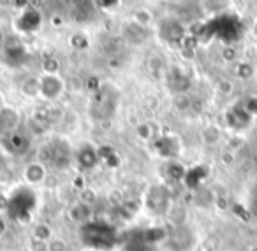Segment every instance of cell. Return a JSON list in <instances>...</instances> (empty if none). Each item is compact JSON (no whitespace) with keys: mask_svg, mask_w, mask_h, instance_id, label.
<instances>
[{"mask_svg":"<svg viewBox=\"0 0 257 251\" xmlns=\"http://www.w3.org/2000/svg\"><path fill=\"white\" fill-rule=\"evenodd\" d=\"M243 107H245V111L250 114V116L255 118L257 116V95L248 97V99L243 102Z\"/></svg>","mask_w":257,"mask_h":251,"instance_id":"28","label":"cell"},{"mask_svg":"<svg viewBox=\"0 0 257 251\" xmlns=\"http://www.w3.org/2000/svg\"><path fill=\"white\" fill-rule=\"evenodd\" d=\"M255 55H257V44H255Z\"/></svg>","mask_w":257,"mask_h":251,"instance_id":"44","label":"cell"},{"mask_svg":"<svg viewBox=\"0 0 257 251\" xmlns=\"http://www.w3.org/2000/svg\"><path fill=\"white\" fill-rule=\"evenodd\" d=\"M71 44H72V48L74 50H86L88 48V37L86 36H83V34H74V36L71 37Z\"/></svg>","mask_w":257,"mask_h":251,"instance_id":"23","label":"cell"},{"mask_svg":"<svg viewBox=\"0 0 257 251\" xmlns=\"http://www.w3.org/2000/svg\"><path fill=\"white\" fill-rule=\"evenodd\" d=\"M120 4V0H93V6L97 9H102V11H109V9H114Z\"/></svg>","mask_w":257,"mask_h":251,"instance_id":"29","label":"cell"},{"mask_svg":"<svg viewBox=\"0 0 257 251\" xmlns=\"http://www.w3.org/2000/svg\"><path fill=\"white\" fill-rule=\"evenodd\" d=\"M78 160L83 167H93L97 163V160H99V151L93 149L90 144H85V146H81V149H79Z\"/></svg>","mask_w":257,"mask_h":251,"instance_id":"12","label":"cell"},{"mask_svg":"<svg viewBox=\"0 0 257 251\" xmlns=\"http://www.w3.org/2000/svg\"><path fill=\"white\" fill-rule=\"evenodd\" d=\"M232 90H234V85H232V81H229V79H220V81L217 83V92L220 93V95H231Z\"/></svg>","mask_w":257,"mask_h":251,"instance_id":"26","label":"cell"},{"mask_svg":"<svg viewBox=\"0 0 257 251\" xmlns=\"http://www.w3.org/2000/svg\"><path fill=\"white\" fill-rule=\"evenodd\" d=\"M43 25V15L37 8H27L22 11V15L16 18V29L20 32L32 34Z\"/></svg>","mask_w":257,"mask_h":251,"instance_id":"5","label":"cell"},{"mask_svg":"<svg viewBox=\"0 0 257 251\" xmlns=\"http://www.w3.org/2000/svg\"><path fill=\"white\" fill-rule=\"evenodd\" d=\"M175 106L178 107L180 111H187V109H190L192 102H190V99H189L187 93H176L175 95Z\"/></svg>","mask_w":257,"mask_h":251,"instance_id":"24","label":"cell"},{"mask_svg":"<svg viewBox=\"0 0 257 251\" xmlns=\"http://www.w3.org/2000/svg\"><path fill=\"white\" fill-rule=\"evenodd\" d=\"M234 72L239 79H245L246 81V79L253 78V74H255V67H253V64H250V62H239V64L234 67Z\"/></svg>","mask_w":257,"mask_h":251,"instance_id":"16","label":"cell"},{"mask_svg":"<svg viewBox=\"0 0 257 251\" xmlns=\"http://www.w3.org/2000/svg\"><path fill=\"white\" fill-rule=\"evenodd\" d=\"M78 200L85 202V204L93 205V202L97 200V195H95V191H93V190H90V188L83 186V190H81V193H79V198H78Z\"/></svg>","mask_w":257,"mask_h":251,"instance_id":"27","label":"cell"},{"mask_svg":"<svg viewBox=\"0 0 257 251\" xmlns=\"http://www.w3.org/2000/svg\"><path fill=\"white\" fill-rule=\"evenodd\" d=\"M231 0H203V8L208 13H220L229 8Z\"/></svg>","mask_w":257,"mask_h":251,"instance_id":"17","label":"cell"},{"mask_svg":"<svg viewBox=\"0 0 257 251\" xmlns=\"http://www.w3.org/2000/svg\"><path fill=\"white\" fill-rule=\"evenodd\" d=\"M23 183L27 186H32V188H37V186H43L48 179V165L39 160H34V162L27 163L25 169H23Z\"/></svg>","mask_w":257,"mask_h":251,"instance_id":"4","label":"cell"},{"mask_svg":"<svg viewBox=\"0 0 257 251\" xmlns=\"http://www.w3.org/2000/svg\"><path fill=\"white\" fill-rule=\"evenodd\" d=\"M64 2H65V4H71V6H78L81 0H64Z\"/></svg>","mask_w":257,"mask_h":251,"instance_id":"39","label":"cell"},{"mask_svg":"<svg viewBox=\"0 0 257 251\" xmlns=\"http://www.w3.org/2000/svg\"><path fill=\"white\" fill-rule=\"evenodd\" d=\"M48 251H67V242L62 237L53 235L48 240Z\"/></svg>","mask_w":257,"mask_h":251,"instance_id":"21","label":"cell"},{"mask_svg":"<svg viewBox=\"0 0 257 251\" xmlns=\"http://www.w3.org/2000/svg\"><path fill=\"white\" fill-rule=\"evenodd\" d=\"M194 251H215V244L211 240H201V242L196 244Z\"/></svg>","mask_w":257,"mask_h":251,"instance_id":"33","label":"cell"},{"mask_svg":"<svg viewBox=\"0 0 257 251\" xmlns=\"http://www.w3.org/2000/svg\"><path fill=\"white\" fill-rule=\"evenodd\" d=\"M4 43H6V37H4V34L0 32V53L4 51Z\"/></svg>","mask_w":257,"mask_h":251,"instance_id":"36","label":"cell"},{"mask_svg":"<svg viewBox=\"0 0 257 251\" xmlns=\"http://www.w3.org/2000/svg\"><path fill=\"white\" fill-rule=\"evenodd\" d=\"M148 67H150L152 72H159L162 67H164V60H162L159 55H154V57L150 58V62H148Z\"/></svg>","mask_w":257,"mask_h":251,"instance_id":"31","label":"cell"},{"mask_svg":"<svg viewBox=\"0 0 257 251\" xmlns=\"http://www.w3.org/2000/svg\"><path fill=\"white\" fill-rule=\"evenodd\" d=\"M20 120H22V116H20L18 109H15V107L6 106L4 109H0V134H15L20 125Z\"/></svg>","mask_w":257,"mask_h":251,"instance_id":"10","label":"cell"},{"mask_svg":"<svg viewBox=\"0 0 257 251\" xmlns=\"http://www.w3.org/2000/svg\"><path fill=\"white\" fill-rule=\"evenodd\" d=\"M6 232H8V223H6V219L0 216V237L4 235Z\"/></svg>","mask_w":257,"mask_h":251,"instance_id":"35","label":"cell"},{"mask_svg":"<svg viewBox=\"0 0 257 251\" xmlns=\"http://www.w3.org/2000/svg\"><path fill=\"white\" fill-rule=\"evenodd\" d=\"M72 153L71 146L65 139H55V141L48 142L46 146H43V149L39 151V162L43 163H51L55 169L64 170L71 165Z\"/></svg>","mask_w":257,"mask_h":251,"instance_id":"1","label":"cell"},{"mask_svg":"<svg viewBox=\"0 0 257 251\" xmlns=\"http://www.w3.org/2000/svg\"><path fill=\"white\" fill-rule=\"evenodd\" d=\"M32 237H36V239H41V240H50L51 237H53V232H51V228L48 225H37L36 228H34L32 232Z\"/></svg>","mask_w":257,"mask_h":251,"instance_id":"20","label":"cell"},{"mask_svg":"<svg viewBox=\"0 0 257 251\" xmlns=\"http://www.w3.org/2000/svg\"><path fill=\"white\" fill-rule=\"evenodd\" d=\"M250 121H252V116L245 111L243 104L231 107V109L225 113V123H227V127L232 128V130H241V128L248 127Z\"/></svg>","mask_w":257,"mask_h":251,"instance_id":"9","label":"cell"},{"mask_svg":"<svg viewBox=\"0 0 257 251\" xmlns=\"http://www.w3.org/2000/svg\"><path fill=\"white\" fill-rule=\"evenodd\" d=\"M64 90L65 83L58 74H43L39 78V97L46 102H55L60 99Z\"/></svg>","mask_w":257,"mask_h":251,"instance_id":"3","label":"cell"},{"mask_svg":"<svg viewBox=\"0 0 257 251\" xmlns=\"http://www.w3.org/2000/svg\"><path fill=\"white\" fill-rule=\"evenodd\" d=\"M29 251H48V240H41L36 237H30L29 244H27Z\"/></svg>","mask_w":257,"mask_h":251,"instance_id":"25","label":"cell"},{"mask_svg":"<svg viewBox=\"0 0 257 251\" xmlns=\"http://www.w3.org/2000/svg\"><path fill=\"white\" fill-rule=\"evenodd\" d=\"M136 135L141 139V141H152V139H157L159 135L155 134V130H154V125L152 123H148V121H145V123H140L136 127Z\"/></svg>","mask_w":257,"mask_h":251,"instance_id":"15","label":"cell"},{"mask_svg":"<svg viewBox=\"0 0 257 251\" xmlns=\"http://www.w3.org/2000/svg\"><path fill=\"white\" fill-rule=\"evenodd\" d=\"M41 69H43V74H58L60 71V62L55 57H46L41 64Z\"/></svg>","mask_w":257,"mask_h":251,"instance_id":"19","label":"cell"},{"mask_svg":"<svg viewBox=\"0 0 257 251\" xmlns=\"http://www.w3.org/2000/svg\"><path fill=\"white\" fill-rule=\"evenodd\" d=\"M4 163H6L4 155H2V151H0V172H2V169H4Z\"/></svg>","mask_w":257,"mask_h":251,"instance_id":"38","label":"cell"},{"mask_svg":"<svg viewBox=\"0 0 257 251\" xmlns=\"http://www.w3.org/2000/svg\"><path fill=\"white\" fill-rule=\"evenodd\" d=\"M252 36H253V39L257 41V22H255V23H253V25H252Z\"/></svg>","mask_w":257,"mask_h":251,"instance_id":"37","label":"cell"},{"mask_svg":"<svg viewBox=\"0 0 257 251\" xmlns=\"http://www.w3.org/2000/svg\"><path fill=\"white\" fill-rule=\"evenodd\" d=\"M227 251H232V249H227Z\"/></svg>","mask_w":257,"mask_h":251,"instance_id":"45","label":"cell"},{"mask_svg":"<svg viewBox=\"0 0 257 251\" xmlns=\"http://www.w3.org/2000/svg\"><path fill=\"white\" fill-rule=\"evenodd\" d=\"M22 92L25 93L27 97L34 99V97H39V78H30L23 83Z\"/></svg>","mask_w":257,"mask_h":251,"instance_id":"18","label":"cell"},{"mask_svg":"<svg viewBox=\"0 0 257 251\" xmlns=\"http://www.w3.org/2000/svg\"><path fill=\"white\" fill-rule=\"evenodd\" d=\"M88 251H99V249H88Z\"/></svg>","mask_w":257,"mask_h":251,"instance_id":"43","label":"cell"},{"mask_svg":"<svg viewBox=\"0 0 257 251\" xmlns=\"http://www.w3.org/2000/svg\"><path fill=\"white\" fill-rule=\"evenodd\" d=\"M6 107V100H4V95L0 93V109H4Z\"/></svg>","mask_w":257,"mask_h":251,"instance_id":"40","label":"cell"},{"mask_svg":"<svg viewBox=\"0 0 257 251\" xmlns=\"http://www.w3.org/2000/svg\"><path fill=\"white\" fill-rule=\"evenodd\" d=\"M114 109H116V93H113V90L109 86L97 88L95 97H93V102H92L93 118L107 120V118L113 116Z\"/></svg>","mask_w":257,"mask_h":251,"instance_id":"2","label":"cell"},{"mask_svg":"<svg viewBox=\"0 0 257 251\" xmlns=\"http://www.w3.org/2000/svg\"><path fill=\"white\" fill-rule=\"evenodd\" d=\"M29 2H30V4H41V2H43V0H29Z\"/></svg>","mask_w":257,"mask_h":251,"instance_id":"41","label":"cell"},{"mask_svg":"<svg viewBox=\"0 0 257 251\" xmlns=\"http://www.w3.org/2000/svg\"><path fill=\"white\" fill-rule=\"evenodd\" d=\"M148 37V27L140 25L138 22H127L123 25V39L128 44H143Z\"/></svg>","mask_w":257,"mask_h":251,"instance_id":"11","label":"cell"},{"mask_svg":"<svg viewBox=\"0 0 257 251\" xmlns=\"http://www.w3.org/2000/svg\"><path fill=\"white\" fill-rule=\"evenodd\" d=\"M4 142L9 146V149H11L13 153L23 151V148H25V146H29V142L25 141V137H23L22 134H18V132L6 135V137H4Z\"/></svg>","mask_w":257,"mask_h":251,"instance_id":"14","label":"cell"},{"mask_svg":"<svg viewBox=\"0 0 257 251\" xmlns=\"http://www.w3.org/2000/svg\"><path fill=\"white\" fill-rule=\"evenodd\" d=\"M29 4H30L29 0H13V6H15L16 9H22V11L29 8Z\"/></svg>","mask_w":257,"mask_h":251,"instance_id":"34","label":"cell"},{"mask_svg":"<svg viewBox=\"0 0 257 251\" xmlns=\"http://www.w3.org/2000/svg\"><path fill=\"white\" fill-rule=\"evenodd\" d=\"M134 22H138L140 25H143V27H148L152 23V15L143 9V11L136 13V16H134Z\"/></svg>","mask_w":257,"mask_h":251,"instance_id":"30","label":"cell"},{"mask_svg":"<svg viewBox=\"0 0 257 251\" xmlns=\"http://www.w3.org/2000/svg\"><path fill=\"white\" fill-rule=\"evenodd\" d=\"M220 160H222V163H224V165H232V163H234V151H231V149H225V151H222Z\"/></svg>","mask_w":257,"mask_h":251,"instance_id":"32","label":"cell"},{"mask_svg":"<svg viewBox=\"0 0 257 251\" xmlns=\"http://www.w3.org/2000/svg\"><path fill=\"white\" fill-rule=\"evenodd\" d=\"M67 218L76 225H88V221L93 218V205L85 204L81 200H76L67 209Z\"/></svg>","mask_w":257,"mask_h":251,"instance_id":"8","label":"cell"},{"mask_svg":"<svg viewBox=\"0 0 257 251\" xmlns=\"http://www.w3.org/2000/svg\"><path fill=\"white\" fill-rule=\"evenodd\" d=\"M2 55H4V60L8 62V64L20 65V64H23L27 53H25V46H23V43L18 37H8L4 43V51H2Z\"/></svg>","mask_w":257,"mask_h":251,"instance_id":"7","label":"cell"},{"mask_svg":"<svg viewBox=\"0 0 257 251\" xmlns=\"http://www.w3.org/2000/svg\"><path fill=\"white\" fill-rule=\"evenodd\" d=\"M248 251H257V244H255V246H252V247H250Z\"/></svg>","mask_w":257,"mask_h":251,"instance_id":"42","label":"cell"},{"mask_svg":"<svg viewBox=\"0 0 257 251\" xmlns=\"http://www.w3.org/2000/svg\"><path fill=\"white\" fill-rule=\"evenodd\" d=\"M201 137H203L204 144L215 146L217 142H220V139H222L220 127H217V125H208V127H204V130H203V134H201Z\"/></svg>","mask_w":257,"mask_h":251,"instance_id":"13","label":"cell"},{"mask_svg":"<svg viewBox=\"0 0 257 251\" xmlns=\"http://www.w3.org/2000/svg\"><path fill=\"white\" fill-rule=\"evenodd\" d=\"M159 37L168 44H182V41L187 37L185 27L180 22L169 20V22H164L159 27Z\"/></svg>","mask_w":257,"mask_h":251,"instance_id":"6","label":"cell"},{"mask_svg":"<svg viewBox=\"0 0 257 251\" xmlns=\"http://www.w3.org/2000/svg\"><path fill=\"white\" fill-rule=\"evenodd\" d=\"M236 58H238L236 48L232 46V44H225V46L222 48V60L227 62V64H232V62H236Z\"/></svg>","mask_w":257,"mask_h":251,"instance_id":"22","label":"cell"}]
</instances>
